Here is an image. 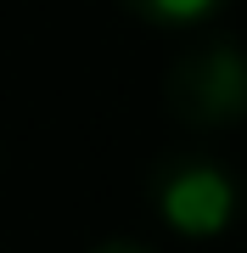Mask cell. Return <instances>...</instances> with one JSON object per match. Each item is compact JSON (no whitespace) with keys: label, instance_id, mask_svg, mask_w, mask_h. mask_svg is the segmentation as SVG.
I'll use <instances>...</instances> for the list:
<instances>
[{"label":"cell","instance_id":"1","mask_svg":"<svg viewBox=\"0 0 247 253\" xmlns=\"http://www.w3.org/2000/svg\"><path fill=\"white\" fill-rule=\"evenodd\" d=\"M163 101L191 129H230L247 118V51L236 40H197L174 56Z\"/></svg>","mask_w":247,"mask_h":253},{"label":"cell","instance_id":"2","mask_svg":"<svg viewBox=\"0 0 247 253\" xmlns=\"http://www.w3.org/2000/svg\"><path fill=\"white\" fill-rule=\"evenodd\" d=\"M157 214L180 236H219L236 219V180L208 158H174L157 174Z\"/></svg>","mask_w":247,"mask_h":253},{"label":"cell","instance_id":"3","mask_svg":"<svg viewBox=\"0 0 247 253\" xmlns=\"http://www.w3.org/2000/svg\"><path fill=\"white\" fill-rule=\"evenodd\" d=\"M141 23H157V28H197L208 23L213 11H225L230 0H124Z\"/></svg>","mask_w":247,"mask_h":253},{"label":"cell","instance_id":"4","mask_svg":"<svg viewBox=\"0 0 247 253\" xmlns=\"http://www.w3.org/2000/svg\"><path fill=\"white\" fill-rule=\"evenodd\" d=\"M90 253H152L146 242H101V248H90Z\"/></svg>","mask_w":247,"mask_h":253}]
</instances>
